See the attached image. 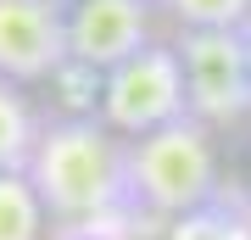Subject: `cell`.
Listing matches in <instances>:
<instances>
[{"label":"cell","instance_id":"52a82bcc","mask_svg":"<svg viewBox=\"0 0 251 240\" xmlns=\"http://www.w3.org/2000/svg\"><path fill=\"white\" fill-rule=\"evenodd\" d=\"M162 240H251V196L224 185L206 207L173 218L162 229Z\"/></svg>","mask_w":251,"mask_h":240},{"label":"cell","instance_id":"6da1fadb","mask_svg":"<svg viewBox=\"0 0 251 240\" xmlns=\"http://www.w3.org/2000/svg\"><path fill=\"white\" fill-rule=\"evenodd\" d=\"M28 185L39 190L50 223H84L128 207L123 140L100 117H50L28 157Z\"/></svg>","mask_w":251,"mask_h":240},{"label":"cell","instance_id":"9c48e42d","mask_svg":"<svg viewBox=\"0 0 251 240\" xmlns=\"http://www.w3.org/2000/svg\"><path fill=\"white\" fill-rule=\"evenodd\" d=\"M45 201L28 173H0V240H45Z\"/></svg>","mask_w":251,"mask_h":240},{"label":"cell","instance_id":"ba28073f","mask_svg":"<svg viewBox=\"0 0 251 240\" xmlns=\"http://www.w3.org/2000/svg\"><path fill=\"white\" fill-rule=\"evenodd\" d=\"M39 117L17 84L0 79V173H28V157L39 145Z\"/></svg>","mask_w":251,"mask_h":240},{"label":"cell","instance_id":"5b68a950","mask_svg":"<svg viewBox=\"0 0 251 240\" xmlns=\"http://www.w3.org/2000/svg\"><path fill=\"white\" fill-rule=\"evenodd\" d=\"M67 62V0H0V79H56Z\"/></svg>","mask_w":251,"mask_h":240},{"label":"cell","instance_id":"8992f818","mask_svg":"<svg viewBox=\"0 0 251 240\" xmlns=\"http://www.w3.org/2000/svg\"><path fill=\"white\" fill-rule=\"evenodd\" d=\"M151 45V0H67V56L95 73Z\"/></svg>","mask_w":251,"mask_h":240},{"label":"cell","instance_id":"277c9868","mask_svg":"<svg viewBox=\"0 0 251 240\" xmlns=\"http://www.w3.org/2000/svg\"><path fill=\"white\" fill-rule=\"evenodd\" d=\"M190 117V84H184V62L173 45H145L140 56H128L123 67L106 73V89H100V123L123 140H140V134H156L168 123Z\"/></svg>","mask_w":251,"mask_h":240},{"label":"cell","instance_id":"3957f363","mask_svg":"<svg viewBox=\"0 0 251 240\" xmlns=\"http://www.w3.org/2000/svg\"><path fill=\"white\" fill-rule=\"evenodd\" d=\"M179 62L190 84V117L206 129H234L251 117V28H184Z\"/></svg>","mask_w":251,"mask_h":240},{"label":"cell","instance_id":"7a4b0ae2","mask_svg":"<svg viewBox=\"0 0 251 240\" xmlns=\"http://www.w3.org/2000/svg\"><path fill=\"white\" fill-rule=\"evenodd\" d=\"M123 162H128V207H140L156 223L196 213L224 190L212 129L196 123V117H179L156 134L123 140Z\"/></svg>","mask_w":251,"mask_h":240},{"label":"cell","instance_id":"8fae6325","mask_svg":"<svg viewBox=\"0 0 251 240\" xmlns=\"http://www.w3.org/2000/svg\"><path fill=\"white\" fill-rule=\"evenodd\" d=\"M56 89H62V117H100V89H106V73H95V67H84V62H67L56 67Z\"/></svg>","mask_w":251,"mask_h":240},{"label":"cell","instance_id":"7c38bea8","mask_svg":"<svg viewBox=\"0 0 251 240\" xmlns=\"http://www.w3.org/2000/svg\"><path fill=\"white\" fill-rule=\"evenodd\" d=\"M246 196H251V179H246Z\"/></svg>","mask_w":251,"mask_h":240},{"label":"cell","instance_id":"30bf717a","mask_svg":"<svg viewBox=\"0 0 251 240\" xmlns=\"http://www.w3.org/2000/svg\"><path fill=\"white\" fill-rule=\"evenodd\" d=\"M184 28H251V0H156Z\"/></svg>","mask_w":251,"mask_h":240}]
</instances>
